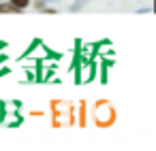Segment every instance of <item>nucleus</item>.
I'll list each match as a JSON object with an SVG mask.
<instances>
[{
	"label": "nucleus",
	"mask_w": 156,
	"mask_h": 151,
	"mask_svg": "<svg viewBox=\"0 0 156 151\" xmlns=\"http://www.w3.org/2000/svg\"><path fill=\"white\" fill-rule=\"evenodd\" d=\"M86 2H90V0H75V2L69 7V11H71V13H77V11H81V7H83Z\"/></svg>",
	"instance_id": "nucleus-4"
},
{
	"label": "nucleus",
	"mask_w": 156,
	"mask_h": 151,
	"mask_svg": "<svg viewBox=\"0 0 156 151\" xmlns=\"http://www.w3.org/2000/svg\"><path fill=\"white\" fill-rule=\"evenodd\" d=\"M39 13H47V15H56L58 11H56V9H47V7H43V9H41Z\"/></svg>",
	"instance_id": "nucleus-6"
},
{
	"label": "nucleus",
	"mask_w": 156,
	"mask_h": 151,
	"mask_svg": "<svg viewBox=\"0 0 156 151\" xmlns=\"http://www.w3.org/2000/svg\"><path fill=\"white\" fill-rule=\"evenodd\" d=\"M94 117H96V123L105 128V126H111V121L115 119V113H113V109H111L109 102L101 100L96 104V109H94Z\"/></svg>",
	"instance_id": "nucleus-1"
},
{
	"label": "nucleus",
	"mask_w": 156,
	"mask_h": 151,
	"mask_svg": "<svg viewBox=\"0 0 156 151\" xmlns=\"http://www.w3.org/2000/svg\"><path fill=\"white\" fill-rule=\"evenodd\" d=\"M0 13H5V15H20V13H24V11L15 9L9 0H0Z\"/></svg>",
	"instance_id": "nucleus-2"
},
{
	"label": "nucleus",
	"mask_w": 156,
	"mask_h": 151,
	"mask_svg": "<svg viewBox=\"0 0 156 151\" xmlns=\"http://www.w3.org/2000/svg\"><path fill=\"white\" fill-rule=\"evenodd\" d=\"M9 2H11L15 9L24 11V9H28V7H30V2H32V0H9Z\"/></svg>",
	"instance_id": "nucleus-3"
},
{
	"label": "nucleus",
	"mask_w": 156,
	"mask_h": 151,
	"mask_svg": "<svg viewBox=\"0 0 156 151\" xmlns=\"http://www.w3.org/2000/svg\"><path fill=\"white\" fill-rule=\"evenodd\" d=\"M32 7H34V11H41L43 7H45V0H34V2H30Z\"/></svg>",
	"instance_id": "nucleus-5"
},
{
	"label": "nucleus",
	"mask_w": 156,
	"mask_h": 151,
	"mask_svg": "<svg viewBox=\"0 0 156 151\" xmlns=\"http://www.w3.org/2000/svg\"><path fill=\"white\" fill-rule=\"evenodd\" d=\"M45 2H49V0H45Z\"/></svg>",
	"instance_id": "nucleus-7"
}]
</instances>
